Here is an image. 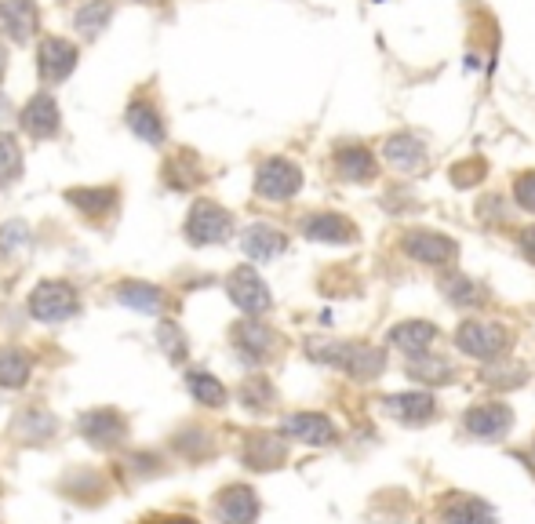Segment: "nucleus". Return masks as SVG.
I'll return each instance as SVG.
<instances>
[{"instance_id":"1","label":"nucleus","mask_w":535,"mask_h":524,"mask_svg":"<svg viewBox=\"0 0 535 524\" xmlns=\"http://www.w3.org/2000/svg\"><path fill=\"white\" fill-rule=\"evenodd\" d=\"M37 66H41V77L48 84H59L66 81L77 66V48L70 41H62V37H48L37 51Z\"/></svg>"},{"instance_id":"2","label":"nucleus","mask_w":535,"mask_h":524,"mask_svg":"<svg viewBox=\"0 0 535 524\" xmlns=\"http://www.w3.org/2000/svg\"><path fill=\"white\" fill-rule=\"evenodd\" d=\"M30 310L41 317V321L55 324V321H66V317H73V310H77V299H73V292L66 288V284H44V288H37L30 299Z\"/></svg>"},{"instance_id":"3","label":"nucleus","mask_w":535,"mask_h":524,"mask_svg":"<svg viewBox=\"0 0 535 524\" xmlns=\"http://www.w3.org/2000/svg\"><path fill=\"white\" fill-rule=\"evenodd\" d=\"M186 233H190V241L204 244V241H226L230 237V215L223 208H215V204H197L186 222Z\"/></svg>"},{"instance_id":"4","label":"nucleus","mask_w":535,"mask_h":524,"mask_svg":"<svg viewBox=\"0 0 535 524\" xmlns=\"http://www.w3.org/2000/svg\"><path fill=\"white\" fill-rule=\"evenodd\" d=\"M22 128L30 131L33 139H44V135H55L59 131V106L51 95H33V102L22 113Z\"/></svg>"},{"instance_id":"5","label":"nucleus","mask_w":535,"mask_h":524,"mask_svg":"<svg viewBox=\"0 0 535 524\" xmlns=\"http://www.w3.org/2000/svg\"><path fill=\"white\" fill-rule=\"evenodd\" d=\"M295 190H299V168L288 161H270L259 172V193L266 197H292Z\"/></svg>"},{"instance_id":"6","label":"nucleus","mask_w":535,"mask_h":524,"mask_svg":"<svg viewBox=\"0 0 535 524\" xmlns=\"http://www.w3.org/2000/svg\"><path fill=\"white\" fill-rule=\"evenodd\" d=\"M0 22H4V30L11 33V41H26L30 30L37 26L33 0H4V4H0Z\"/></svg>"},{"instance_id":"7","label":"nucleus","mask_w":535,"mask_h":524,"mask_svg":"<svg viewBox=\"0 0 535 524\" xmlns=\"http://www.w3.org/2000/svg\"><path fill=\"white\" fill-rule=\"evenodd\" d=\"M128 128H132L142 142H164L161 117H157V110H150L146 102H132V106H128Z\"/></svg>"},{"instance_id":"8","label":"nucleus","mask_w":535,"mask_h":524,"mask_svg":"<svg viewBox=\"0 0 535 524\" xmlns=\"http://www.w3.org/2000/svg\"><path fill=\"white\" fill-rule=\"evenodd\" d=\"M110 19H113L110 0H88V4H81V11H77V30H81L84 37H99V33L110 26Z\"/></svg>"},{"instance_id":"9","label":"nucleus","mask_w":535,"mask_h":524,"mask_svg":"<svg viewBox=\"0 0 535 524\" xmlns=\"http://www.w3.org/2000/svg\"><path fill=\"white\" fill-rule=\"evenodd\" d=\"M233 299H237L241 306H248V310H259V306H266L263 284L255 281L252 270L233 273Z\"/></svg>"},{"instance_id":"10","label":"nucleus","mask_w":535,"mask_h":524,"mask_svg":"<svg viewBox=\"0 0 535 524\" xmlns=\"http://www.w3.org/2000/svg\"><path fill=\"white\" fill-rule=\"evenodd\" d=\"M22 172V153L19 146H15V139L11 135H0V186H8V182H15Z\"/></svg>"},{"instance_id":"11","label":"nucleus","mask_w":535,"mask_h":524,"mask_svg":"<svg viewBox=\"0 0 535 524\" xmlns=\"http://www.w3.org/2000/svg\"><path fill=\"white\" fill-rule=\"evenodd\" d=\"M117 295H121V303L135 306V310H142V313H161V295L153 292V288H142V284H124Z\"/></svg>"},{"instance_id":"12","label":"nucleus","mask_w":535,"mask_h":524,"mask_svg":"<svg viewBox=\"0 0 535 524\" xmlns=\"http://www.w3.org/2000/svg\"><path fill=\"white\" fill-rule=\"evenodd\" d=\"M244 248H248V255H255V259H270L273 252H281V237L273 230L255 226V230L244 237Z\"/></svg>"},{"instance_id":"13","label":"nucleus","mask_w":535,"mask_h":524,"mask_svg":"<svg viewBox=\"0 0 535 524\" xmlns=\"http://www.w3.org/2000/svg\"><path fill=\"white\" fill-rule=\"evenodd\" d=\"M22 379H26V357L22 353H4L0 357V383H8V386H19Z\"/></svg>"},{"instance_id":"14","label":"nucleus","mask_w":535,"mask_h":524,"mask_svg":"<svg viewBox=\"0 0 535 524\" xmlns=\"http://www.w3.org/2000/svg\"><path fill=\"white\" fill-rule=\"evenodd\" d=\"M343 168L350 172V179H368V175H372V161H368V153H361V150L343 153Z\"/></svg>"},{"instance_id":"15","label":"nucleus","mask_w":535,"mask_h":524,"mask_svg":"<svg viewBox=\"0 0 535 524\" xmlns=\"http://www.w3.org/2000/svg\"><path fill=\"white\" fill-rule=\"evenodd\" d=\"M4 244H26V226H22V222H11L8 230H0V248H4Z\"/></svg>"},{"instance_id":"16","label":"nucleus","mask_w":535,"mask_h":524,"mask_svg":"<svg viewBox=\"0 0 535 524\" xmlns=\"http://www.w3.org/2000/svg\"><path fill=\"white\" fill-rule=\"evenodd\" d=\"M193 390L201 393L204 401H208V397H212V401H223V393H219V386L204 383V375H193Z\"/></svg>"},{"instance_id":"17","label":"nucleus","mask_w":535,"mask_h":524,"mask_svg":"<svg viewBox=\"0 0 535 524\" xmlns=\"http://www.w3.org/2000/svg\"><path fill=\"white\" fill-rule=\"evenodd\" d=\"M517 197H521V204H525V208H535V175L521 179V186H517Z\"/></svg>"},{"instance_id":"18","label":"nucleus","mask_w":535,"mask_h":524,"mask_svg":"<svg viewBox=\"0 0 535 524\" xmlns=\"http://www.w3.org/2000/svg\"><path fill=\"white\" fill-rule=\"evenodd\" d=\"M4 66H8V59H4V48H0V77H4Z\"/></svg>"},{"instance_id":"19","label":"nucleus","mask_w":535,"mask_h":524,"mask_svg":"<svg viewBox=\"0 0 535 524\" xmlns=\"http://www.w3.org/2000/svg\"><path fill=\"white\" fill-rule=\"evenodd\" d=\"M525 244H528V248H535V230H528V241Z\"/></svg>"},{"instance_id":"20","label":"nucleus","mask_w":535,"mask_h":524,"mask_svg":"<svg viewBox=\"0 0 535 524\" xmlns=\"http://www.w3.org/2000/svg\"><path fill=\"white\" fill-rule=\"evenodd\" d=\"M179 524H190V521H179Z\"/></svg>"}]
</instances>
